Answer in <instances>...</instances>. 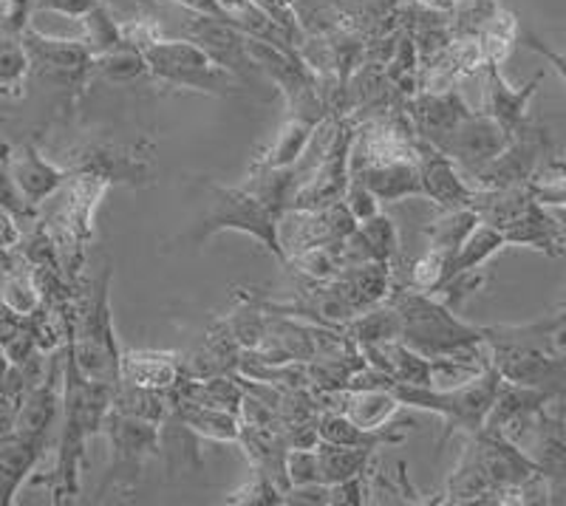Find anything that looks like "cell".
Segmentation results:
<instances>
[{"mask_svg":"<svg viewBox=\"0 0 566 506\" xmlns=\"http://www.w3.org/2000/svg\"><path fill=\"white\" fill-rule=\"evenodd\" d=\"M354 136H357V125L343 114L326 156H323L321 165L312 170L310 179L297 187L295 196H292L290 210H317V207H328L335 204V201H343L348 181H352Z\"/></svg>","mask_w":566,"mask_h":506,"instance_id":"obj_12","label":"cell"},{"mask_svg":"<svg viewBox=\"0 0 566 506\" xmlns=\"http://www.w3.org/2000/svg\"><path fill=\"white\" fill-rule=\"evenodd\" d=\"M114 402V384L91 382L80 373L69 346L63 348V408H60L57 458L52 470L54 504L80 495V467L85 447L103 433L105 417Z\"/></svg>","mask_w":566,"mask_h":506,"instance_id":"obj_1","label":"cell"},{"mask_svg":"<svg viewBox=\"0 0 566 506\" xmlns=\"http://www.w3.org/2000/svg\"><path fill=\"white\" fill-rule=\"evenodd\" d=\"M317 467H321V481L326 487H335L348 478H357L374 462L371 450L346 447V444L321 442L317 444Z\"/></svg>","mask_w":566,"mask_h":506,"instance_id":"obj_27","label":"cell"},{"mask_svg":"<svg viewBox=\"0 0 566 506\" xmlns=\"http://www.w3.org/2000/svg\"><path fill=\"white\" fill-rule=\"evenodd\" d=\"M343 204H346L348 212H352L354 219H357V224L380 212V199H377V196H374V192L368 190V187L363 185L360 179H354V176H352V181H348V187H346Z\"/></svg>","mask_w":566,"mask_h":506,"instance_id":"obj_38","label":"cell"},{"mask_svg":"<svg viewBox=\"0 0 566 506\" xmlns=\"http://www.w3.org/2000/svg\"><path fill=\"white\" fill-rule=\"evenodd\" d=\"M111 185L94 176H69L54 196L38 207L43 215V235L54 246L57 266L65 281H77L85 263V250L94 238V212Z\"/></svg>","mask_w":566,"mask_h":506,"instance_id":"obj_3","label":"cell"},{"mask_svg":"<svg viewBox=\"0 0 566 506\" xmlns=\"http://www.w3.org/2000/svg\"><path fill=\"white\" fill-rule=\"evenodd\" d=\"M3 303L12 315L29 317L38 312L40 303V288L34 283V277L29 272H18V275H9L3 283Z\"/></svg>","mask_w":566,"mask_h":506,"instance_id":"obj_35","label":"cell"},{"mask_svg":"<svg viewBox=\"0 0 566 506\" xmlns=\"http://www.w3.org/2000/svg\"><path fill=\"white\" fill-rule=\"evenodd\" d=\"M504 246H507V241H504L502 232L495 230V226L482 224V221H479L476 230L464 238V244L459 246V252L453 255L451 266H448V277H444V283L453 281V277H459V275H470V272H479L484 263H488L490 257L495 255V252H502ZM444 283H442V286H444Z\"/></svg>","mask_w":566,"mask_h":506,"instance_id":"obj_26","label":"cell"},{"mask_svg":"<svg viewBox=\"0 0 566 506\" xmlns=\"http://www.w3.org/2000/svg\"><path fill=\"white\" fill-rule=\"evenodd\" d=\"M286 478L290 487H303V484H323L321 467H317V450L310 447H290L286 453Z\"/></svg>","mask_w":566,"mask_h":506,"instance_id":"obj_37","label":"cell"},{"mask_svg":"<svg viewBox=\"0 0 566 506\" xmlns=\"http://www.w3.org/2000/svg\"><path fill=\"white\" fill-rule=\"evenodd\" d=\"M417 159L419 176H422V196L433 201L442 210H462L473 204L476 199V187L464 179V173L453 165L442 150H437L431 141L417 136Z\"/></svg>","mask_w":566,"mask_h":506,"instance_id":"obj_15","label":"cell"},{"mask_svg":"<svg viewBox=\"0 0 566 506\" xmlns=\"http://www.w3.org/2000/svg\"><path fill=\"white\" fill-rule=\"evenodd\" d=\"M80 23V34L77 38L83 40L85 49L91 52V57H99V54H108L119 45L128 43V34H125V27H119L114 20V14L108 12V7L97 3V7L91 9L85 18L77 20Z\"/></svg>","mask_w":566,"mask_h":506,"instance_id":"obj_30","label":"cell"},{"mask_svg":"<svg viewBox=\"0 0 566 506\" xmlns=\"http://www.w3.org/2000/svg\"><path fill=\"white\" fill-rule=\"evenodd\" d=\"M502 235L504 241H507V246H530V250H538L549 257L564 255L566 252L564 226L555 221L549 207L538 204V199H535L507 230H502Z\"/></svg>","mask_w":566,"mask_h":506,"instance_id":"obj_20","label":"cell"},{"mask_svg":"<svg viewBox=\"0 0 566 506\" xmlns=\"http://www.w3.org/2000/svg\"><path fill=\"white\" fill-rule=\"evenodd\" d=\"M312 130H315V123H306V119H297V116H290L283 128L277 130L275 141L270 148L255 159V167H275V170H286V167H295L301 161V156L306 154L312 139Z\"/></svg>","mask_w":566,"mask_h":506,"instance_id":"obj_25","label":"cell"},{"mask_svg":"<svg viewBox=\"0 0 566 506\" xmlns=\"http://www.w3.org/2000/svg\"><path fill=\"white\" fill-rule=\"evenodd\" d=\"M224 504H250V506H272L283 504V493L272 484L266 475L252 473V478L247 481L244 487H239L235 493H230L224 498Z\"/></svg>","mask_w":566,"mask_h":506,"instance_id":"obj_36","label":"cell"},{"mask_svg":"<svg viewBox=\"0 0 566 506\" xmlns=\"http://www.w3.org/2000/svg\"><path fill=\"white\" fill-rule=\"evenodd\" d=\"M63 167L71 176H94L105 185H128L134 190L154 187V145L134 141L123 145L114 139L85 141L77 150L65 154Z\"/></svg>","mask_w":566,"mask_h":506,"instance_id":"obj_9","label":"cell"},{"mask_svg":"<svg viewBox=\"0 0 566 506\" xmlns=\"http://www.w3.org/2000/svg\"><path fill=\"white\" fill-rule=\"evenodd\" d=\"M522 43L527 45L530 52H535V54H538V57L547 60V63L555 68V74H558V77L564 80V85H566V52H555V49H549V45L544 43V40L535 38L533 32H527V29H524V32H522Z\"/></svg>","mask_w":566,"mask_h":506,"instance_id":"obj_40","label":"cell"},{"mask_svg":"<svg viewBox=\"0 0 566 506\" xmlns=\"http://www.w3.org/2000/svg\"><path fill=\"white\" fill-rule=\"evenodd\" d=\"M515 32H518V23L510 12H502V9H495L493 14L484 23L482 34H479V45H482L484 63H504V57L510 54L515 43Z\"/></svg>","mask_w":566,"mask_h":506,"instance_id":"obj_34","label":"cell"},{"mask_svg":"<svg viewBox=\"0 0 566 506\" xmlns=\"http://www.w3.org/2000/svg\"><path fill=\"white\" fill-rule=\"evenodd\" d=\"M337 244H340V241H337ZM337 244L312 246V250L295 252V255H290L283 263H290L297 275H303L312 283L335 281V277L343 272V261H340V252H337Z\"/></svg>","mask_w":566,"mask_h":506,"instance_id":"obj_32","label":"cell"},{"mask_svg":"<svg viewBox=\"0 0 566 506\" xmlns=\"http://www.w3.org/2000/svg\"><path fill=\"white\" fill-rule=\"evenodd\" d=\"M510 130L499 125L490 114L484 110H470L462 123L453 125L448 134L439 136L431 141L433 148L442 150L453 165L464 173V179L479 173L484 165L495 159L510 145Z\"/></svg>","mask_w":566,"mask_h":506,"instance_id":"obj_10","label":"cell"},{"mask_svg":"<svg viewBox=\"0 0 566 506\" xmlns=\"http://www.w3.org/2000/svg\"><path fill=\"white\" fill-rule=\"evenodd\" d=\"M470 114V105L464 103L457 88L444 91H422L411 103V125L413 134L424 141H437L439 136L448 134L453 125H459Z\"/></svg>","mask_w":566,"mask_h":506,"instance_id":"obj_19","label":"cell"},{"mask_svg":"<svg viewBox=\"0 0 566 506\" xmlns=\"http://www.w3.org/2000/svg\"><path fill=\"white\" fill-rule=\"evenodd\" d=\"M424 7L437 9V12H451L453 9V0H422Z\"/></svg>","mask_w":566,"mask_h":506,"instance_id":"obj_43","label":"cell"},{"mask_svg":"<svg viewBox=\"0 0 566 506\" xmlns=\"http://www.w3.org/2000/svg\"><path fill=\"white\" fill-rule=\"evenodd\" d=\"M111 266L105 263L97 281L91 286L88 301L83 303L77 317V326L69 323V346L71 357L77 362L80 373L91 382L114 384L119 382V340L114 331V317H111Z\"/></svg>","mask_w":566,"mask_h":506,"instance_id":"obj_6","label":"cell"},{"mask_svg":"<svg viewBox=\"0 0 566 506\" xmlns=\"http://www.w3.org/2000/svg\"><path fill=\"white\" fill-rule=\"evenodd\" d=\"M181 377V354L174 351H123L119 357V379L142 388L168 391Z\"/></svg>","mask_w":566,"mask_h":506,"instance_id":"obj_22","label":"cell"},{"mask_svg":"<svg viewBox=\"0 0 566 506\" xmlns=\"http://www.w3.org/2000/svg\"><path fill=\"white\" fill-rule=\"evenodd\" d=\"M317 430H321V442L346 444V447L371 450V453H377L380 447H397V444L406 442V433L394 428V424L368 430L360 428V424H354L352 419H346L337 411H321Z\"/></svg>","mask_w":566,"mask_h":506,"instance_id":"obj_21","label":"cell"},{"mask_svg":"<svg viewBox=\"0 0 566 506\" xmlns=\"http://www.w3.org/2000/svg\"><path fill=\"white\" fill-rule=\"evenodd\" d=\"M23 32V29H20ZM14 29H0V96L18 99L27 91V80L32 74V60H29L23 38Z\"/></svg>","mask_w":566,"mask_h":506,"instance_id":"obj_24","label":"cell"},{"mask_svg":"<svg viewBox=\"0 0 566 506\" xmlns=\"http://www.w3.org/2000/svg\"><path fill=\"white\" fill-rule=\"evenodd\" d=\"M99 0H32V9L38 12H54L63 14L65 20H80L97 7Z\"/></svg>","mask_w":566,"mask_h":506,"instance_id":"obj_39","label":"cell"},{"mask_svg":"<svg viewBox=\"0 0 566 506\" xmlns=\"http://www.w3.org/2000/svg\"><path fill=\"white\" fill-rule=\"evenodd\" d=\"M103 433L108 439L111 462L105 470L108 475L99 484V495L134 493L150 458L161 453V424L125 417V413L111 408Z\"/></svg>","mask_w":566,"mask_h":506,"instance_id":"obj_8","label":"cell"},{"mask_svg":"<svg viewBox=\"0 0 566 506\" xmlns=\"http://www.w3.org/2000/svg\"><path fill=\"white\" fill-rule=\"evenodd\" d=\"M181 32L187 40H193L212 63L230 71L239 83H250L252 74L258 71L250 52H247V34L230 20L190 12V18L181 23Z\"/></svg>","mask_w":566,"mask_h":506,"instance_id":"obj_13","label":"cell"},{"mask_svg":"<svg viewBox=\"0 0 566 506\" xmlns=\"http://www.w3.org/2000/svg\"><path fill=\"white\" fill-rule=\"evenodd\" d=\"M69 170L57 161L45 159L38 150V145H20L9 156V179H12L14 190L23 199V204L40 207L49 196L60 190L69 179Z\"/></svg>","mask_w":566,"mask_h":506,"instance_id":"obj_16","label":"cell"},{"mask_svg":"<svg viewBox=\"0 0 566 506\" xmlns=\"http://www.w3.org/2000/svg\"><path fill=\"white\" fill-rule=\"evenodd\" d=\"M111 408L125 417L134 419H145V422L154 424H165L168 422V397L165 391H156V388H142V384H130V382H116L114 388V402Z\"/></svg>","mask_w":566,"mask_h":506,"instance_id":"obj_28","label":"cell"},{"mask_svg":"<svg viewBox=\"0 0 566 506\" xmlns=\"http://www.w3.org/2000/svg\"><path fill=\"white\" fill-rule=\"evenodd\" d=\"M549 212H553L555 221H558V224L566 230V207H549Z\"/></svg>","mask_w":566,"mask_h":506,"instance_id":"obj_44","label":"cell"},{"mask_svg":"<svg viewBox=\"0 0 566 506\" xmlns=\"http://www.w3.org/2000/svg\"><path fill=\"white\" fill-rule=\"evenodd\" d=\"M357 235H360L363 246H366L368 261L394 263V257L399 255L397 226H394V221L388 219V215H382V212L360 221V224H357Z\"/></svg>","mask_w":566,"mask_h":506,"instance_id":"obj_33","label":"cell"},{"mask_svg":"<svg viewBox=\"0 0 566 506\" xmlns=\"http://www.w3.org/2000/svg\"><path fill=\"white\" fill-rule=\"evenodd\" d=\"M499 384H502V373L495 371V366L490 362L479 377L457 384V388H431V384H411L391 379L388 391L399 399L402 408H417V411H428L433 417L444 419L448 430H444L442 442H448L457 430H462L468 436V433H476V430L484 428L490 408L495 402V393H499Z\"/></svg>","mask_w":566,"mask_h":506,"instance_id":"obj_5","label":"cell"},{"mask_svg":"<svg viewBox=\"0 0 566 506\" xmlns=\"http://www.w3.org/2000/svg\"><path fill=\"white\" fill-rule=\"evenodd\" d=\"M388 301L399 312V340L422 357H444V354L484 342L482 328L459 320L453 308L439 301L437 295L417 292V288L399 283L394 286Z\"/></svg>","mask_w":566,"mask_h":506,"instance_id":"obj_4","label":"cell"},{"mask_svg":"<svg viewBox=\"0 0 566 506\" xmlns=\"http://www.w3.org/2000/svg\"><path fill=\"white\" fill-rule=\"evenodd\" d=\"M170 417L179 419L193 436L212 439V442H239L241 417L239 413L207 408V404H170Z\"/></svg>","mask_w":566,"mask_h":506,"instance_id":"obj_23","label":"cell"},{"mask_svg":"<svg viewBox=\"0 0 566 506\" xmlns=\"http://www.w3.org/2000/svg\"><path fill=\"white\" fill-rule=\"evenodd\" d=\"M23 45H27L29 60H32V71H38L40 77L63 80V83H77V80H91V52L80 38H52L34 29L32 23L23 27L20 32Z\"/></svg>","mask_w":566,"mask_h":506,"instance_id":"obj_14","label":"cell"},{"mask_svg":"<svg viewBox=\"0 0 566 506\" xmlns=\"http://www.w3.org/2000/svg\"><path fill=\"white\" fill-rule=\"evenodd\" d=\"M130 43L139 45L148 77L159 85L179 91H196L207 96H230L239 85L230 71L212 63L193 40H168L156 32L154 23L125 27Z\"/></svg>","mask_w":566,"mask_h":506,"instance_id":"obj_2","label":"cell"},{"mask_svg":"<svg viewBox=\"0 0 566 506\" xmlns=\"http://www.w3.org/2000/svg\"><path fill=\"white\" fill-rule=\"evenodd\" d=\"M18 241V226L12 224V215L0 210V246H12Z\"/></svg>","mask_w":566,"mask_h":506,"instance_id":"obj_42","label":"cell"},{"mask_svg":"<svg viewBox=\"0 0 566 506\" xmlns=\"http://www.w3.org/2000/svg\"><path fill=\"white\" fill-rule=\"evenodd\" d=\"M352 176L360 179L380 199V204H394V201L402 199H424L417 156H399V159L354 165Z\"/></svg>","mask_w":566,"mask_h":506,"instance_id":"obj_17","label":"cell"},{"mask_svg":"<svg viewBox=\"0 0 566 506\" xmlns=\"http://www.w3.org/2000/svg\"><path fill=\"white\" fill-rule=\"evenodd\" d=\"M354 230H357V219L348 212L343 201L317 207V210H283L277 215L281 261H286L295 252L312 250V246L337 244L346 235H352Z\"/></svg>","mask_w":566,"mask_h":506,"instance_id":"obj_11","label":"cell"},{"mask_svg":"<svg viewBox=\"0 0 566 506\" xmlns=\"http://www.w3.org/2000/svg\"><path fill=\"white\" fill-rule=\"evenodd\" d=\"M187 12H196V14H207V18H221V20H230L224 14V9L219 7V0H176ZM232 23V20H230Z\"/></svg>","mask_w":566,"mask_h":506,"instance_id":"obj_41","label":"cell"},{"mask_svg":"<svg viewBox=\"0 0 566 506\" xmlns=\"http://www.w3.org/2000/svg\"><path fill=\"white\" fill-rule=\"evenodd\" d=\"M196 185L207 192V212L196 221L187 232H181V244H190L199 250L205 241H210L216 232H247L255 238L258 244H264L272 255L281 257V246H277V215L255 199L244 187H227L216 185L210 179H199Z\"/></svg>","mask_w":566,"mask_h":506,"instance_id":"obj_7","label":"cell"},{"mask_svg":"<svg viewBox=\"0 0 566 506\" xmlns=\"http://www.w3.org/2000/svg\"><path fill=\"white\" fill-rule=\"evenodd\" d=\"M541 83V74L530 80L524 88H513L504 80L502 65L484 63V114H490L499 125L515 134L518 128L530 123V99L535 96V88Z\"/></svg>","mask_w":566,"mask_h":506,"instance_id":"obj_18","label":"cell"},{"mask_svg":"<svg viewBox=\"0 0 566 506\" xmlns=\"http://www.w3.org/2000/svg\"><path fill=\"white\" fill-rule=\"evenodd\" d=\"M142 74H148L145 57H142L139 45L130 43V40L114 52L91 60V80L103 77L108 83H134Z\"/></svg>","mask_w":566,"mask_h":506,"instance_id":"obj_31","label":"cell"},{"mask_svg":"<svg viewBox=\"0 0 566 506\" xmlns=\"http://www.w3.org/2000/svg\"><path fill=\"white\" fill-rule=\"evenodd\" d=\"M553 312H555V315H558V317H566V297L558 303V306L553 308Z\"/></svg>","mask_w":566,"mask_h":506,"instance_id":"obj_45","label":"cell"},{"mask_svg":"<svg viewBox=\"0 0 566 506\" xmlns=\"http://www.w3.org/2000/svg\"><path fill=\"white\" fill-rule=\"evenodd\" d=\"M479 212L470 210V207H462V210H444L437 221L424 226L422 235L428 238V246H437L444 255H453L459 252V246L464 244V238L479 226Z\"/></svg>","mask_w":566,"mask_h":506,"instance_id":"obj_29","label":"cell"}]
</instances>
